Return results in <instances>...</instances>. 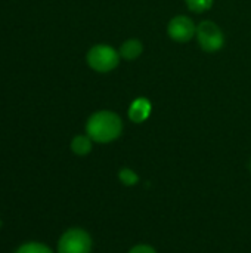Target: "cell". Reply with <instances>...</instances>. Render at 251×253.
I'll use <instances>...</instances> for the list:
<instances>
[{"instance_id": "obj_1", "label": "cell", "mask_w": 251, "mask_h": 253, "mask_svg": "<svg viewBox=\"0 0 251 253\" xmlns=\"http://www.w3.org/2000/svg\"><path fill=\"white\" fill-rule=\"evenodd\" d=\"M123 130L121 119L112 111H98L92 114L86 125V132L93 142L107 144L115 141Z\"/></svg>"}, {"instance_id": "obj_2", "label": "cell", "mask_w": 251, "mask_h": 253, "mask_svg": "<svg viewBox=\"0 0 251 253\" xmlns=\"http://www.w3.org/2000/svg\"><path fill=\"white\" fill-rule=\"evenodd\" d=\"M120 62V53L108 44H96L87 52V64L98 73H109Z\"/></svg>"}, {"instance_id": "obj_3", "label": "cell", "mask_w": 251, "mask_h": 253, "mask_svg": "<svg viewBox=\"0 0 251 253\" xmlns=\"http://www.w3.org/2000/svg\"><path fill=\"white\" fill-rule=\"evenodd\" d=\"M92 237L81 228L65 231L58 242V253H90Z\"/></svg>"}, {"instance_id": "obj_4", "label": "cell", "mask_w": 251, "mask_h": 253, "mask_svg": "<svg viewBox=\"0 0 251 253\" xmlns=\"http://www.w3.org/2000/svg\"><path fill=\"white\" fill-rule=\"evenodd\" d=\"M197 39L203 50L206 52H217L225 44L223 31L213 21H203L197 27Z\"/></svg>"}, {"instance_id": "obj_5", "label": "cell", "mask_w": 251, "mask_h": 253, "mask_svg": "<svg viewBox=\"0 0 251 253\" xmlns=\"http://www.w3.org/2000/svg\"><path fill=\"white\" fill-rule=\"evenodd\" d=\"M167 33H169L170 39H173L175 42L185 43L197 34V27L191 18H188L185 15H179V16H175L169 22Z\"/></svg>"}, {"instance_id": "obj_6", "label": "cell", "mask_w": 251, "mask_h": 253, "mask_svg": "<svg viewBox=\"0 0 251 253\" xmlns=\"http://www.w3.org/2000/svg\"><path fill=\"white\" fill-rule=\"evenodd\" d=\"M151 114V102L145 98H138L136 101L132 102L129 108V117L135 123H142L145 122Z\"/></svg>"}, {"instance_id": "obj_7", "label": "cell", "mask_w": 251, "mask_h": 253, "mask_svg": "<svg viewBox=\"0 0 251 253\" xmlns=\"http://www.w3.org/2000/svg\"><path fill=\"white\" fill-rule=\"evenodd\" d=\"M142 50H143V46L138 39H129L120 47V55L127 61H135L136 58L141 56Z\"/></svg>"}, {"instance_id": "obj_8", "label": "cell", "mask_w": 251, "mask_h": 253, "mask_svg": "<svg viewBox=\"0 0 251 253\" xmlns=\"http://www.w3.org/2000/svg\"><path fill=\"white\" fill-rule=\"evenodd\" d=\"M92 142L89 135H77L71 141V150L77 156H87L92 151Z\"/></svg>"}, {"instance_id": "obj_9", "label": "cell", "mask_w": 251, "mask_h": 253, "mask_svg": "<svg viewBox=\"0 0 251 253\" xmlns=\"http://www.w3.org/2000/svg\"><path fill=\"white\" fill-rule=\"evenodd\" d=\"M15 253H53L52 249H49L46 245L43 243H37V242H31V243H25L22 246H19Z\"/></svg>"}, {"instance_id": "obj_10", "label": "cell", "mask_w": 251, "mask_h": 253, "mask_svg": "<svg viewBox=\"0 0 251 253\" xmlns=\"http://www.w3.org/2000/svg\"><path fill=\"white\" fill-rule=\"evenodd\" d=\"M185 1H186L188 9L192 12H197V13L206 12L213 4V0H185Z\"/></svg>"}, {"instance_id": "obj_11", "label": "cell", "mask_w": 251, "mask_h": 253, "mask_svg": "<svg viewBox=\"0 0 251 253\" xmlns=\"http://www.w3.org/2000/svg\"><path fill=\"white\" fill-rule=\"evenodd\" d=\"M118 178H120V181H121L124 185H127V187L136 185L138 181H139V176L136 175V172H133L132 169H127V168H124V169L120 170Z\"/></svg>"}, {"instance_id": "obj_12", "label": "cell", "mask_w": 251, "mask_h": 253, "mask_svg": "<svg viewBox=\"0 0 251 253\" xmlns=\"http://www.w3.org/2000/svg\"><path fill=\"white\" fill-rule=\"evenodd\" d=\"M129 253H157V252H155V249H154V248H151V246H148V245H138V246L132 248Z\"/></svg>"}]
</instances>
